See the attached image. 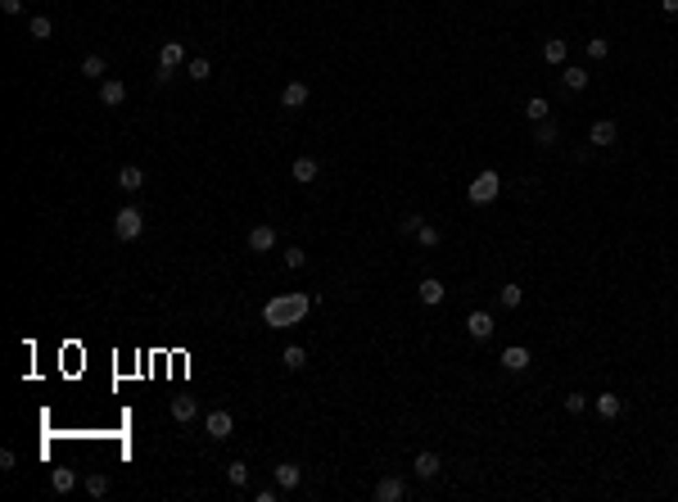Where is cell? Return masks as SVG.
Here are the masks:
<instances>
[{"instance_id": "6da1fadb", "label": "cell", "mask_w": 678, "mask_h": 502, "mask_svg": "<svg viewBox=\"0 0 678 502\" xmlns=\"http://www.w3.org/2000/svg\"><path fill=\"white\" fill-rule=\"evenodd\" d=\"M313 304H321V295H303V290L280 295V299H267V304H262V326H271V330L299 326L303 317L313 312Z\"/></svg>"}, {"instance_id": "7a4b0ae2", "label": "cell", "mask_w": 678, "mask_h": 502, "mask_svg": "<svg viewBox=\"0 0 678 502\" xmlns=\"http://www.w3.org/2000/svg\"><path fill=\"white\" fill-rule=\"evenodd\" d=\"M497 190H502V176H497L493 168H484V172H479L471 186H466V195H471V204H493Z\"/></svg>"}, {"instance_id": "3957f363", "label": "cell", "mask_w": 678, "mask_h": 502, "mask_svg": "<svg viewBox=\"0 0 678 502\" xmlns=\"http://www.w3.org/2000/svg\"><path fill=\"white\" fill-rule=\"evenodd\" d=\"M140 231H145V213H140L136 204H127V208L113 213V236H118V240H136Z\"/></svg>"}, {"instance_id": "277c9868", "label": "cell", "mask_w": 678, "mask_h": 502, "mask_svg": "<svg viewBox=\"0 0 678 502\" xmlns=\"http://www.w3.org/2000/svg\"><path fill=\"white\" fill-rule=\"evenodd\" d=\"M276 484H280V493H294L303 484V466L299 461H280L276 466Z\"/></svg>"}, {"instance_id": "5b68a950", "label": "cell", "mask_w": 678, "mask_h": 502, "mask_svg": "<svg viewBox=\"0 0 678 502\" xmlns=\"http://www.w3.org/2000/svg\"><path fill=\"white\" fill-rule=\"evenodd\" d=\"M407 498V484L398 480V475H385V480L376 484V502H403Z\"/></svg>"}, {"instance_id": "8992f818", "label": "cell", "mask_w": 678, "mask_h": 502, "mask_svg": "<svg viewBox=\"0 0 678 502\" xmlns=\"http://www.w3.org/2000/svg\"><path fill=\"white\" fill-rule=\"evenodd\" d=\"M416 295H420V304H425V308H439L448 290H443V281H439V276H425V281L416 285Z\"/></svg>"}, {"instance_id": "52a82bcc", "label": "cell", "mask_w": 678, "mask_h": 502, "mask_svg": "<svg viewBox=\"0 0 678 502\" xmlns=\"http://www.w3.org/2000/svg\"><path fill=\"white\" fill-rule=\"evenodd\" d=\"M493 326H497L493 312H484V308L466 317V330H471V339H488V335H493Z\"/></svg>"}, {"instance_id": "ba28073f", "label": "cell", "mask_w": 678, "mask_h": 502, "mask_svg": "<svg viewBox=\"0 0 678 502\" xmlns=\"http://www.w3.org/2000/svg\"><path fill=\"white\" fill-rule=\"evenodd\" d=\"M236 435V416L231 412H208V439H231Z\"/></svg>"}, {"instance_id": "9c48e42d", "label": "cell", "mask_w": 678, "mask_h": 502, "mask_svg": "<svg viewBox=\"0 0 678 502\" xmlns=\"http://www.w3.org/2000/svg\"><path fill=\"white\" fill-rule=\"evenodd\" d=\"M159 68H168V73L185 68V45H181V41H168V45L159 50Z\"/></svg>"}, {"instance_id": "30bf717a", "label": "cell", "mask_w": 678, "mask_h": 502, "mask_svg": "<svg viewBox=\"0 0 678 502\" xmlns=\"http://www.w3.org/2000/svg\"><path fill=\"white\" fill-rule=\"evenodd\" d=\"M276 249V231L271 227H253L249 231V253H271Z\"/></svg>"}, {"instance_id": "8fae6325", "label": "cell", "mask_w": 678, "mask_h": 502, "mask_svg": "<svg viewBox=\"0 0 678 502\" xmlns=\"http://www.w3.org/2000/svg\"><path fill=\"white\" fill-rule=\"evenodd\" d=\"M100 100H104L109 109H118L122 100H127V87H122L118 77H104V82H100Z\"/></svg>"}, {"instance_id": "7c38bea8", "label": "cell", "mask_w": 678, "mask_h": 502, "mask_svg": "<svg viewBox=\"0 0 678 502\" xmlns=\"http://www.w3.org/2000/svg\"><path fill=\"white\" fill-rule=\"evenodd\" d=\"M592 407H597V416H602V421H615V416L624 412L620 393H597V398H592Z\"/></svg>"}, {"instance_id": "4fadbf2b", "label": "cell", "mask_w": 678, "mask_h": 502, "mask_svg": "<svg viewBox=\"0 0 678 502\" xmlns=\"http://www.w3.org/2000/svg\"><path fill=\"white\" fill-rule=\"evenodd\" d=\"M411 470H416L420 480H434L443 470V461H439V453H416V461H411Z\"/></svg>"}, {"instance_id": "5bb4252c", "label": "cell", "mask_w": 678, "mask_h": 502, "mask_svg": "<svg viewBox=\"0 0 678 502\" xmlns=\"http://www.w3.org/2000/svg\"><path fill=\"white\" fill-rule=\"evenodd\" d=\"M145 186V172H140L136 163H127V168H118V190H127V195H136V190Z\"/></svg>"}, {"instance_id": "9a60e30c", "label": "cell", "mask_w": 678, "mask_h": 502, "mask_svg": "<svg viewBox=\"0 0 678 502\" xmlns=\"http://www.w3.org/2000/svg\"><path fill=\"white\" fill-rule=\"evenodd\" d=\"M280 104H285V109H303V104H308V87H303V82H285Z\"/></svg>"}, {"instance_id": "2e32d148", "label": "cell", "mask_w": 678, "mask_h": 502, "mask_svg": "<svg viewBox=\"0 0 678 502\" xmlns=\"http://www.w3.org/2000/svg\"><path fill=\"white\" fill-rule=\"evenodd\" d=\"M529 362H534V358H529V349H525V344H511V349L502 353V367H506V372H525Z\"/></svg>"}, {"instance_id": "e0dca14e", "label": "cell", "mask_w": 678, "mask_h": 502, "mask_svg": "<svg viewBox=\"0 0 678 502\" xmlns=\"http://www.w3.org/2000/svg\"><path fill=\"white\" fill-rule=\"evenodd\" d=\"M615 136H620V127H615L611 118L592 122V131H588V141H592V145H615Z\"/></svg>"}, {"instance_id": "ac0fdd59", "label": "cell", "mask_w": 678, "mask_h": 502, "mask_svg": "<svg viewBox=\"0 0 678 502\" xmlns=\"http://www.w3.org/2000/svg\"><path fill=\"white\" fill-rule=\"evenodd\" d=\"M194 416H199V403H194V398H172V421L190 426Z\"/></svg>"}, {"instance_id": "d6986e66", "label": "cell", "mask_w": 678, "mask_h": 502, "mask_svg": "<svg viewBox=\"0 0 678 502\" xmlns=\"http://www.w3.org/2000/svg\"><path fill=\"white\" fill-rule=\"evenodd\" d=\"M50 484H54V493H73L77 489V470H68V466L50 470Z\"/></svg>"}, {"instance_id": "ffe728a7", "label": "cell", "mask_w": 678, "mask_h": 502, "mask_svg": "<svg viewBox=\"0 0 678 502\" xmlns=\"http://www.w3.org/2000/svg\"><path fill=\"white\" fill-rule=\"evenodd\" d=\"M565 55H570V45H565V36H552V41L543 45V59H547V64H565Z\"/></svg>"}, {"instance_id": "44dd1931", "label": "cell", "mask_w": 678, "mask_h": 502, "mask_svg": "<svg viewBox=\"0 0 678 502\" xmlns=\"http://www.w3.org/2000/svg\"><path fill=\"white\" fill-rule=\"evenodd\" d=\"M104 73H109L104 55H87V59H82V77H91V82H104Z\"/></svg>"}, {"instance_id": "7402d4cb", "label": "cell", "mask_w": 678, "mask_h": 502, "mask_svg": "<svg viewBox=\"0 0 678 502\" xmlns=\"http://www.w3.org/2000/svg\"><path fill=\"white\" fill-rule=\"evenodd\" d=\"M317 172H321V163H317V159H294V181H303V186H308V181H317Z\"/></svg>"}, {"instance_id": "603a6c76", "label": "cell", "mask_w": 678, "mask_h": 502, "mask_svg": "<svg viewBox=\"0 0 678 502\" xmlns=\"http://www.w3.org/2000/svg\"><path fill=\"white\" fill-rule=\"evenodd\" d=\"M556 136H561V127H556L552 118L534 122V141H539V145H556Z\"/></svg>"}, {"instance_id": "cb8c5ba5", "label": "cell", "mask_w": 678, "mask_h": 502, "mask_svg": "<svg viewBox=\"0 0 678 502\" xmlns=\"http://www.w3.org/2000/svg\"><path fill=\"white\" fill-rule=\"evenodd\" d=\"M280 362H285V372H303V367H308V353H303L299 344H290V349L280 353Z\"/></svg>"}, {"instance_id": "d4e9b609", "label": "cell", "mask_w": 678, "mask_h": 502, "mask_svg": "<svg viewBox=\"0 0 678 502\" xmlns=\"http://www.w3.org/2000/svg\"><path fill=\"white\" fill-rule=\"evenodd\" d=\"M185 77H190V82H208V77H213V64H208V59H185Z\"/></svg>"}, {"instance_id": "484cf974", "label": "cell", "mask_w": 678, "mask_h": 502, "mask_svg": "<svg viewBox=\"0 0 678 502\" xmlns=\"http://www.w3.org/2000/svg\"><path fill=\"white\" fill-rule=\"evenodd\" d=\"M27 32H32V41H50V36H54V23L45 19V14H36V19L27 23Z\"/></svg>"}, {"instance_id": "4316f807", "label": "cell", "mask_w": 678, "mask_h": 502, "mask_svg": "<svg viewBox=\"0 0 678 502\" xmlns=\"http://www.w3.org/2000/svg\"><path fill=\"white\" fill-rule=\"evenodd\" d=\"M561 87L565 91H583L588 87V73H583V68H565V73H561Z\"/></svg>"}, {"instance_id": "83f0119b", "label": "cell", "mask_w": 678, "mask_h": 502, "mask_svg": "<svg viewBox=\"0 0 678 502\" xmlns=\"http://www.w3.org/2000/svg\"><path fill=\"white\" fill-rule=\"evenodd\" d=\"M547 113H552V104H547V100H543V95H534V100H529V104H525V118H529V122H543V118H547Z\"/></svg>"}, {"instance_id": "f1b7e54d", "label": "cell", "mask_w": 678, "mask_h": 502, "mask_svg": "<svg viewBox=\"0 0 678 502\" xmlns=\"http://www.w3.org/2000/svg\"><path fill=\"white\" fill-rule=\"evenodd\" d=\"M497 299H502V308H520V299H525V290H520L516 281H506L502 290H497Z\"/></svg>"}, {"instance_id": "f546056e", "label": "cell", "mask_w": 678, "mask_h": 502, "mask_svg": "<svg viewBox=\"0 0 678 502\" xmlns=\"http://www.w3.org/2000/svg\"><path fill=\"white\" fill-rule=\"evenodd\" d=\"M82 484H87V493H91V498H104V493H109V475H100V470H91V475H87Z\"/></svg>"}, {"instance_id": "4dcf8cb0", "label": "cell", "mask_w": 678, "mask_h": 502, "mask_svg": "<svg viewBox=\"0 0 678 502\" xmlns=\"http://www.w3.org/2000/svg\"><path fill=\"white\" fill-rule=\"evenodd\" d=\"M226 480L236 484V489H245V484H249V466H245V461H231V466H226Z\"/></svg>"}, {"instance_id": "1f68e13d", "label": "cell", "mask_w": 678, "mask_h": 502, "mask_svg": "<svg viewBox=\"0 0 678 502\" xmlns=\"http://www.w3.org/2000/svg\"><path fill=\"white\" fill-rule=\"evenodd\" d=\"M416 240H420V249H434V244H439L443 236H439V227H430V222H425V227L416 231Z\"/></svg>"}, {"instance_id": "d6a6232c", "label": "cell", "mask_w": 678, "mask_h": 502, "mask_svg": "<svg viewBox=\"0 0 678 502\" xmlns=\"http://www.w3.org/2000/svg\"><path fill=\"white\" fill-rule=\"evenodd\" d=\"M606 50H611V41H606V36H592V41H588V55H592V59H606Z\"/></svg>"}, {"instance_id": "836d02e7", "label": "cell", "mask_w": 678, "mask_h": 502, "mask_svg": "<svg viewBox=\"0 0 678 502\" xmlns=\"http://www.w3.org/2000/svg\"><path fill=\"white\" fill-rule=\"evenodd\" d=\"M583 407H588V398H583V393H565V412H570V416H579Z\"/></svg>"}, {"instance_id": "e575fe53", "label": "cell", "mask_w": 678, "mask_h": 502, "mask_svg": "<svg viewBox=\"0 0 678 502\" xmlns=\"http://www.w3.org/2000/svg\"><path fill=\"white\" fill-rule=\"evenodd\" d=\"M303 262H308V253H303L299 244H290V249H285V267H303Z\"/></svg>"}, {"instance_id": "d590c367", "label": "cell", "mask_w": 678, "mask_h": 502, "mask_svg": "<svg viewBox=\"0 0 678 502\" xmlns=\"http://www.w3.org/2000/svg\"><path fill=\"white\" fill-rule=\"evenodd\" d=\"M420 227H425V218H420V213H407V218H403V231H407V236H416Z\"/></svg>"}, {"instance_id": "8d00e7d4", "label": "cell", "mask_w": 678, "mask_h": 502, "mask_svg": "<svg viewBox=\"0 0 678 502\" xmlns=\"http://www.w3.org/2000/svg\"><path fill=\"white\" fill-rule=\"evenodd\" d=\"M19 466V457H14V448H5V453H0V470H14Z\"/></svg>"}, {"instance_id": "74e56055", "label": "cell", "mask_w": 678, "mask_h": 502, "mask_svg": "<svg viewBox=\"0 0 678 502\" xmlns=\"http://www.w3.org/2000/svg\"><path fill=\"white\" fill-rule=\"evenodd\" d=\"M276 493H280V484H276V489H258L253 498H258V502H276Z\"/></svg>"}, {"instance_id": "f35d334b", "label": "cell", "mask_w": 678, "mask_h": 502, "mask_svg": "<svg viewBox=\"0 0 678 502\" xmlns=\"http://www.w3.org/2000/svg\"><path fill=\"white\" fill-rule=\"evenodd\" d=\"M0 10L5 14H23V0H0Z\"/></svg>"}, {"instance_id": "ab89813d", "label": "cell", "mask_w": 678, "mask_h": 502, "mask_svg": "<svg viewBox=\"0 0 678 502\" xmlns=\"http://www.w3.org/2000/svg\"><path fill=\"white\" fill-rule=\"evenodd\" d=\"M660 10H665V14H678V0H660Z\"/></svg>"}]
</instances>
